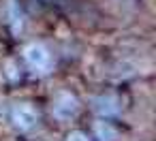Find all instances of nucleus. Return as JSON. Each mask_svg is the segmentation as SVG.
Wrapping results in <instances>:
<instances>
[{
    "mask_svg": "<svg viewBox=\"0 0 156 141\" xmlns=\"http://www.w3.org/2000/svg\"><path fill=\"white\" fill-rule=\"evenodd\" d=\"M24 60H26V64H28L32 71H37V73H47V71L51 69V54H49V49H47L45 45H41V43L28 45V47L24 49Z\"/></svg>",
    "mask_w": 156,
    "mask_h": 141,
    "instance_id": "nucleus-1",
    "label": "nucleus"
},
{
    "mask_svg": "<svg viewBox=\"0 0 156 141\" xmlns=\"http://www.w3.org/2000/svg\"><path fill=\"white\" fill-rule=\"evenodd\" d=\"M37 122H39V111L30 103H17V105H13V109H11V124L17 130H22V132L32 130L37 126Z\"/></svg>",
    "mask_w": 156,
    "mask_h": 141,
    "instance_id": "nucleus-2",
    "label": "nucleus"
},
{
    "mask_svg": "<svg viewBox=\"0 0 156 141\" xmlns=\"http://www.w3.org/2000/svg\"><path fill=\"white\" fill-rule=\"evenodd\" d=\"M51 111L58 120H71L79 111V100L71 92H58L51 103Z\"/></svg>",
    "mask_w": 156,
    "mask_h": 141,
    "instance_id": "nucleus-3",
    "label": "nucleus"
},
{
    "mask_svg": "<svg viewBox=\"0 0 156 141\" xmlns=\"http://www.w3.org/2000/svg\"><path fill=\"white\" fill-rule=\"evenodd\" d=\"M92 105H94V111H96V113H101V115H105V118L120 113V107H122V105H120V98H118V96H113V94L96 96V98L92 100Z\"/></svg>",
    "mask_w": 156,
    "mask_h": 141,
    "instance_id": "nucleus-4",
    "label": "nucleus"
},
{
    "mask_svg": "<svg viewBox=\"0 0 156 141\" xmlns=\"http://www.w3.org/2000/svg\"><path fill=\"white\" fill-rule=\"evenodd\" d=\"M94 135H96L98 141H118L120 139L118 128L109 122H96L94 124Z\"/></svg>",
    "mask_w": 156,
    "mask_h": 141,
    "instance_id": "nucleus-5",
    "label": "nucleus"
},
{
    "mask_svg": "<svg viewBox=\"0 0 156 141\" xmlns=\"http://www.w3.org/2000/svg\"><path fill=\"white\" fill-rule=\"evenodd\" d=\"M66 141H90L83 132H79V130H75V132H71L69 137H66Z\"/></svg>",
    "mask_w": 156,
    "mask_h": 141,
    "instance_id": "nucleus-6",
    "label": "nucleus"
}]
</instances>
